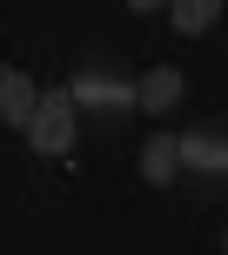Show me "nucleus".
<instances>
[{
    "label": "nucleus",
    "instance_id": "7ed1b4c3",
    "mask_svg": "<svg viewBox=\"0 0 228 255\" xmlns=\"http://www.w3.org/2000/svg\"><path fill=\"white\" fill-rule=\"evenodd\" d=\"M181 94H188L181 67H154V74H141V81H134V108H148V115H168Z\"/></svg>",
    "mask_w": 228,
    "mask_h": 255
},
{
    "label": "nucleus",
    "instance_id": "f257e3e1",
    "mask_svg": "<svg viewBox=\"0 0 228 255\" xmlns=\"http://www.w3.org/2000/svg\"><path fill=\"white\" fill-rule=\"evenodd\" d=\"M27 141H34L40 154H67V148H74V101H67V88L40 94L34 121H27Z\"/></svg>",
    "mask_w": 228,
    "mask_h": 255
},
{
    "label": "nucleus",
    "instance_id": "f03ea898",
    "mask_svg": "<svg viewBox=\"0 0 228 255\" xmlns=\"http://www.w3.org/2000/svg\"><path fill=\"white\" fill-rule=\"evenodd\" d=\"M67 101L74 108H134V81H121V74H81L74 88H67Z\"/></svg>",
    "mask_w": 228,
    "mask_h": 255
},
{
    "label": "nucleus",
    "instance_id": "20e7f679",
    "mask_svg": "<svg viewBox=\"0 0 228 255\" xmlns=\"http://www.w3.org/2000/svg\"><path fill=\"white\" fill-rule=\"evenodd\" d=\"M175 161L202 175H228V134H175Z\"/></svg>",
    "mask_w": 228,
    "mask_h": 255
},
{
    "label": "nucleus",
    "instance_id": "39448f33",
    "mask_svg": "<svg viewBox=\"0 0 228 255\" xmlns=\"http://www.w3.org/2000/svg\"><path fill=\"white\" fill-rule=\"evenodd\" d=\"M40 108V88L27 74H13V67H0V115H7V128H27Z\"/></svg>",
    "mask_w": 228,
    "mask_h": 255
},
{
    "label": "nucleus",
    "instance_id": "423d86ee",
    "mask_svg": "<svg viewBox=\"0 0 228 255\" xmlns=\"http://www.w3.org/2000/svg\"><path fill=\"white\" fill-rule=\"evenodd\" d=\"M175 134H154L148 148H141V181H154V188H168V181H175Z\"/></svg>",
    "mask_w": 228,
    "mask_h": 255
},
{
    "label": "nucleus",
    "instance_id": "0eeeda50",
    "mask_svg": "<svg viewBox=\"0 0 228 255\" xmlns=\"http://www.w3.org/2000/svg\"><path fill=\"white\" fill-rule=\"evenodd\" d=\"M168 20H175L181 34H208V27L222 20V7H215V0H181V7L168 13Z\"/></svg>",
    "mask_w": 228,
    "mask_h": 255
},
{
    "label": "nucleus",
    "instance_id": "6e6552de",
    "mask_svg": "<svg viewBox=\"0 0 228 255\" xmlns=\"http://www.w3.org/2000/svg\"><path fill=\"white\" fill-rule=\"evenodd\" d=\"M222 255H228V242H222Z\"/></svg>",
    "mask_w": 228,
    "mask_h": 255
}]
</instances>
